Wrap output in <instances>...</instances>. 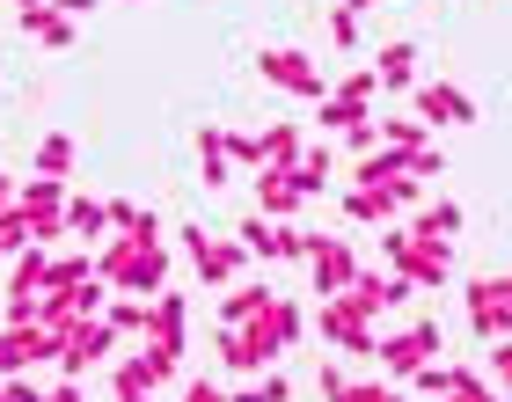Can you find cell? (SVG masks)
<instances>
[{"mask_svg":"<svg viewBox=\"0 0 512 402\" xmlns=\"http://www.w3.org/2000/svg\"><path fill=\"white\" fill-rule=\"evenodd\" d=\"M256 147H264V169H286V161H300V132L293 125H271Z\"/></svg>","mask_w":512,"mask_h":402,"instance_id":"e0dca14e","label":"cell"},{"mask_svg":"<svg viewBox=\"0 0 512 402\" xmlns=\"http://www.w3.org/2000/svg\"><path fill=\"white\" fill-rule=\"evenodd\" d=\"M96 278H110V286H125V293H161V278H169V249L118 234V242L96 249Z\"/></svg>","mask_w":512,"mask_h":402,"instance_id":"6da1fadb","label":"cell"},{"mask_svg":"<svg viewBox=\"0 0 512 402\" xmlns=\"http://www.w3.org/2000/svg\"><path fill=\"white\" fill-rule=\"evenodd\" d=\"M183 256H191V271L205 278V286H220V278H235L242 271V242H213V234H198V227H183Z\"/></svg>","mask_w":512,"mask_h":402,"instance_id":"7a4b0ae2","label":"cell"},{"mask_svg":"<svg viewBox=\"0 0 512 402\" xmlns=\"http://www.w3.org/2000/svg\"><path fill=\"white\" fill-rule=\"evenodd\" d=\"M381 139L395 154H417V147H425V117H381Z\"/></svg>","mask_w":512,"mask_h":402,"instance_id":"ac0fdd59","label":"cell"},{"mask_svg":"<svg viewBox=\"0 0 512 402\" xmlns=\"http://www.w3.org/2000/svg\"><path fill=\"white\" fill-rule=\"evenodd\" d=\"M322 125H330V132H352V125H366V103H344V96H330V103H322Z\"/></svg>","mask_w":512,"mask_h":402,"instance_id":"d4e9b609","label":"cell"},{"mask_svg":"<svg viewBox=\"0 0 512 402\" xmlns=\"http://www.w3.org/2000/svg\"><path fill=\"white\" fill-rule=\"evenodd\" d=\"M432 351H439V329H432V322H417V329H403V337L374 344V359H381L388 373H417V366H432Z\"/></svg>","mask_w":512,"mask_h":402,"instance_id":"5b68a950","label":"cell"},{"mask_svg":"<svg viewBox=\"0 0 512 402\" xmlns=\"http://www.w3.org/2000/svg\"><path fill=\"white\" fill-rule=\"evenodd\" d=\"M344 300H352L359 315H381V307H403L410 300V278H395V271H352Z\"/></svg>","mask_w":512,"mask_h":402,"instance_id":"8992f818","label":"cell"},{"mask_svg":"<svg viewBox=\"0 0 512 402\" xmlns=\"http://www.w3.org/2000/svg\"><path fill=\"white\" fill-rule=\"evenodd\" d=\"M66 169H74V139H66V132H44V139H37V176H66Z\"/></svg>","mask_w":512,"mask_h":402,"instance_id":"9a60e30c","label":"cell"},{"mask_svg":"<svg viewBox=\"0 0 512 402\" xmlns=\"http://www.w3.org/2000/svg\"><path fill=\"white\" fill-rule=\"evenodd\" d=\"M344 212H352V220H374V227H381L388 212H395V198H388V191H366V183H359V191L344 198Z\"/></svg>","mask_w":512,"mask_h":402,"instance_id":"d6986e66","label":"cell"},{"mask_svg":"<svg viewBox=\"0 0 512 402\" xmlns=\"http://www.w3.org/2000/svg\"><path fill=\"white\" fill-rule=\"evenodd\" d=\"M52 8H59V15H88L96 0H52Z\"/></svg>","mask_w":512,"mask_h":402,"instance_id":"e575fe53","label":"cell"},{"mask_svg":"<svg viewBox=\"0 0 512 402\" xmlns=\"http://www.w3.org/2000/svg\"><path fill=\"white\" fill-rule=\"evenodd\" d=\"M417 117H425V125H476V103L461 96V88H447V81H432V88H417Z\"/></svg>","mask_w":512,"mask_h":402,"instance_id":"ba28073f","label":"cell"},{"mask_svg":"<svg viewBox=\"0 0 512 402\" xmlns=\"http://www.w3.org/2000/svg\"><path fill=\"white\" fill-rule=\"evenodd\" d=\"M0 402H44V395L22 381V373H8V381H0Z\"/></svg>","mask_w":512,"mask_h":402,"instance_id":"f546056e","label":"cell"},{"mask_svg":"<svg viewBox=\"0 0 512 402\" xmlns=\"http://www.w3.org/2000/svg\"><path fill=\"white\" fill-rule=\"evenodd\" d=\"M183 402H227V395H220L213 381H191V388H183Z\"/></svg>","mask_w":512,"mask_h":402,"instance_id":"1f68e13d","label":"cell"},{"mask_svg":"<svg viewBox=\"0 0 512 402\" xmlns=\"http://www.w3.org/2000/svg\"><path fill=\"white\" fill-rule=\"evenodd\" d=\"M66 227H74V234H103L110 212H103L96 198H66Z\"/></svg>","mask_w":512,"mask_h":402,"instance_id":"ffe728a7","label":"cell"},{"mask_svg":"<svg viewBox=\"0 0 512 402\" xmlns=\"http://www.w3.org/2000/svg\"><path fill=\"white\" fill-rule=\"evenodd\" d=\"M0 381H8V344H0Z\"/></svg>","mask_w":512,"mask_h":402,"instance_id":"d590c367","label":"cell"},{"mask_svg":"<svg viewBox=\"0 0 512 402\" xmlns=\"http://www.w3.org/2000/svg\"><path fill=\"white\" fill-rule=\"evenodd\" d=\"M256 66H264V81L286 88V96H322V66L308 52H264Z\"/></svg>","mask_w":512,"mask_h":402,"instance_id":"277c9868","label":"cell"},{"mask_svg":"<svg viewBox=\"0 0 512 402\" xmlns=\"http://www.w3.org/2000/svg\"><path fill=\"white\" fill-rule=\"evenodd\" d=\"M308 264H315V293H344L352 286V249L344 242H330V234H308Z\"/></svg>","mask_w":512,"mask_h":402,"instance_id":"52a82bcc","label":"cell"},{"mask_svg":"<svg viewBox=\"0 0 512 402\" xmlns=\"http://www.w3.org/2000/svg\"><path fill=\"white\" fill-rule=\"evenodd\" d=\"M0 249H30V212H22V205H0Z\"/></svg>","mask_w":512,"mask_h":402,"instance_id":"7402d4cb","label":"cell"},{"mask_svg":"<svg viewBox=\"0 0 512 402\" xmlns=\"http://www.w3.org/2000/svg\"><path fill=\"white\" fill-rule=\"evenodd\" d=\"M454 227H461V205H432L425 220H417V234H425V242H454Z\"/></svg>","mask_w":512,"mask_h":402,"instance_id":"603a6c76","label":"cell"},{"mask_svg":"<svg viewBox=\"0 0 512 402\" xmlns=\"http://www.w3.org/2000/svg\"><path fill=\"white\" fill-rule=\"evenodd\" d=\"M44 286H52V264H44V249H22V256H15V286H8V293H44Z\"/></svg>","mask_w":512,"mask_h":402,"instance_id":"2e32d148","label":"cell"},{"mask_svg":"<svg viewBox=\"0 0 512 402\" xmlns=\"http://www.w3.org/2000/svg\"><path fill=\"white\" fill-rule=\"evenodd\" d=\"M8 373H30V366H52L59 359V329L52 322H8Z\"/></svg>","mask_w":512,"mask_h":402,"instance_id":"3957f363","label":"cell"},{"mask_svg":"<svg viewBox=\"0 0 512 402\" xmlns=\"http://www.w3.org/2000/svg\"><path fill=\"white\" fill-rule=\"evenodd\" d=\"M103 322H110V329H147V307H139V300H118Z\"/></svg>","mask_w":512,"mask_h":402,"instance_id":"f1b7e54d","label":"cell"},{"mask_svg":"<svg viewBox=\"0 0 512 402\" xmlns=\"http://www.w3.org/2000/svg\"><path fill=\"white\" fill-rule=\"evenodd\" d=\"M264 307H271V293H264V286H235V300H227L220 315H227V322H256Z\"/></svg>","mask_w":512,"mask_h":402,"instance_id":"44dd1931","label":"cell"},{"mask_svg":"<svg viewBox=\"0 0 512 402\" xmlns=\"http://www.w3.org/2000/svg\"><path fill=\"white\" fill-rule=\"evenodd\" d=\"M235 234H242V249H249V256H308V234H293V227H271L264 212H256V220H242Z\"/></svg>","mask_w":512,"mask_h":402,"instance_id":"9c48e42d","label":"cell"},{"mask_svg":"<svg viewBox=\"0 0 512 402\" xmlns=\"http://www.w3.org/2000/svg\"><path fill=\"white\" fill-rule=\"evenodd\" d=\"M330 37H337V44H352V37H359V15H352V8H337V15H330Z\"/></svg>","mask_w":512,"mask_h":402,"instance_id":"4dcf8cb0","label":"cell"},{"mask_svg":"<svg viewBox=\"0 0 512 402\" xmlns=\"http://www.w3.org/2000/svg\"><path fill=\"white\" fill-rule=\"evenodd\" d=\"M44 402H81V388H74V381H59V388H44Z\"/></svg>","mask_w":512,"mask_h":402,"instance_id":"836d02e7","label":"cell"},{"mask_svg":"<svg viewBox=\"0 0 512 402\" xmlns=\"http://www.w3.org/2000/svg\"><path fill=\"white\" fill-rule=\"evenodd\" d=\"M15 205L30 212V220H59V212H66V176H30L15 191Z\"/></svg>","mask_w":512,"mask_h":402,"instance_id":"30bf717a","label":"cell"},{"mask_svg":"<svg viewBox=\"0 0 512 402\" xmlns=\"http://www.w3.org/2000/svg\"><path fill=\"white\" fill-rule=\"evenodd\" d=\"M154 388H161V373H154L147 359H125V366H118V402H147Z\"/></svg>","mask_w":512,"mask_h":402,"instance_id":"5bb4252c","label":"cell"},{"mask_svg":"<svg viewBox=\"0 0 512 402\" xmlns=\"http://www.w3.org/2000/svg\"><path fill=\"white\" fill-rule=\"evenodd\" d=\"M256 205H264V220H286V212H300V183H293V169L256 176Z\"/></svg>","mask_w":512,"mask_h":402,"instance_id":"7c38bea8","label":"cell"},{"mask_svg":"<svg viewBox=\"0 0 512 402\" xmlns=\"http://www.w3.org/2000/svg\"><path fill=\"white\" fill-rule=\"evenodd\" d=\"M491 366H498V381H505V395H512V344H505V351H491Z\"/></svg>","mask_w":512,"mask_h":402,"instance_id":"d6a6232c","label":"cell"},{"mask_svg":"<svg viewBox=\"0 0 512 402\" xmlns=\"http://www.w3.org/2000/svg\"><path fill=\"white\" fill-rule=\"evenodd\" d=\"M330 402H403V395H395L388 381H344V388H337Z\"/></svg>","mask_w":512,"mask_h":402,"instance_id":"cb8c5ba5","label":"cell"},{"mask_svg":"<svg viewBox=\"0 0 512 402\" xmlns=\"http://www.w3.org/2000/svg\"><path fill=\"white\" fill-rule=\"evenodd\" d=\"M374 88H381L374 74H344V81H337V96H344V103H374Z\"/></svg>","mask_w":512,"mask_h":402,"instance_id":"83f0119b","label":"cell"},{"mask_svg":"<svg viewBox=\"0 0 512 402\" xmlns=\"http://www.w3.org/2000/svg\"><path fill=\"white\" fill-rule=\"evenodd\" d=\"M88 278H96L88 256H59V264H52V286H88Z\"/></svg>","mask_w":512,"mask_h":402,"instance_id":"4316f807","label":"cell"},{"mask_svg":"<svg viewBox=\"0 0 512 402\" xmlns=\"http://www.w3.org/2000/svg\"><path fill=\"white\" fill-rule=\"evenodd\" d=\"M15 22L30 37H44V44H74V15H59L52 0H30V8H15Z\"/></svg>","mask_w":512,"mask_h":402,"instance_id":"8fae6325","label":"cell"},{"mask_svg":"<svg viewBox=\"0 0 512 402\" xmlns=\"http://www.w3.org/2000/svg\"><path fill=\"white\" fill-rule=\"evenodd\" d=\"M220 147H227V161H242V169H264V147H256L249 132H220Z\"/></svg>","mask_w":512,"mask_h":402,"instance_id":"484cf974","label":"cell"},{"mask_svg":"<svg viewBox=\"0 0 512 402\" xmlns=\"http://www.w3.org/2000/svg\"><path fill=\"white\" fill-rule=\"evenodd\" d=\"M15 8H30V0H15Z\"/></svg>","mask_w":512,"mask_h":402,"instance_id":"8d00e7d4","label":"cell"},{"mask_svg":"<svg viewBox=\"0 0 512 402\" xmlns=\"http://www.w3.org/2000/svg\"><path fill=\"white\" fill-rule=\"evenodd\" d=\"M374 81H381V88H410V81H417V44H388L381 66H374Z\"/></svg>","mask_w":512,"mask_h":402,"instance_id":"4fadbf2b","label":"cell"}]
</instances>
